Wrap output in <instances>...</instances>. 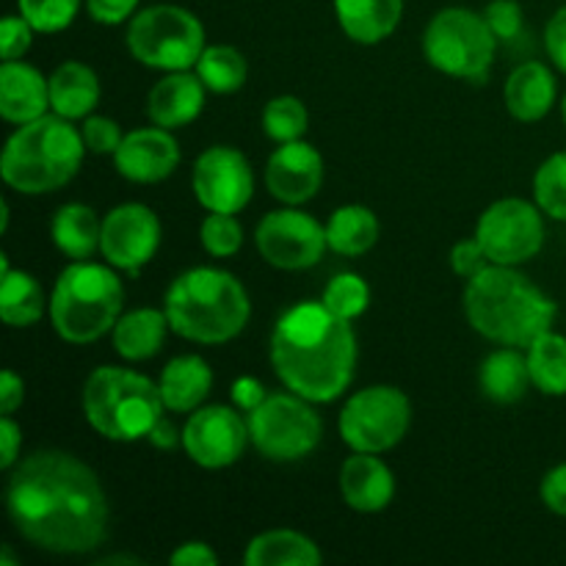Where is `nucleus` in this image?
<instances>
[{"label": "nucleus", "instance_id": "f257e3e1", "mask_svg": "<svg viewBox=\"0 0 566 566\" xmlns=\"http://www.w3.org/2000/svg\"><path fill=\"white\" fill-rule=\"evenodd\" d=\"M17 534L59 556H81L108 534V501L88 464L64 451H36L17 464L6 490Z\"/></svg>", "mask_w": 566, "mask_h": 566}, {"label": "nucleus", "instance_id": "f03ea898", "mask_svg": "<svg viewBox=\"0 0 566 566\" xmlns=\"http://www.w3.org/2000/svg\"><path fill=\"white\" fill-rule=\"evenodd\" d=\"M271 365L287 390L313 403H329L346 392L357 368V337L324 302L287 310L271 332Z\"/></svg>", "mask_w": 566, "mask_h": 566}, {"label": "nucleus", "instance_id": "7ed1b4c3", "mask_svg": "<svg viewBox=\"0 0 566 566\" xmlns=\"http://www.w3.org/2000/svg\"><path fill=\"white\" fill-rule=\"evenodd\" d=\"M464 313L486 340L528 348L536 337L553 329L558 307L528 276L514 271V265L490 263L468 280Z\"/></svg>", "mask_w": 566, "mask_h": 566}, {"label": "nucleus", "instance_id": "20e7f679", "mask_svg": "<svg viewBox=\"0 0 566 566\" xmlns=\"http://www.w3.org/2000/svg\"><path fill=\"white\" fill-rule=\"evenodd\" d=\"M164 313L171 332L193 343L216 346L241 335L252 302L241 282L219 269H191L166 291Z\"/></svg>", "mask_w": 566, "mask_h": 566}, {"label": "nucleus", "instance_id": "39448f33", "mask_svg": "<svg viewBox=\"0 0 566 566\" xmlns=\"http://www.w3.org/2000/svg\"><path fill=\"white\" fill-rule=\"evenodd\" d=\"M83 153L86 144L72 119L44 114L11 133L0 158V175L14 191L39 197L66 186L81 169Z\"/></svg>", "mask_w": 566, "mask_h": 566}, {"label": "nucleus", "instance_id": "423d86ee", "mask_svg": "<svg viewBox=\"0 0 566 566\" xmlns=\"http://www.w3.org/2000/svg\"><path fill=\"white\" fill-rule=\"evenodd\" d=\"M125 287L108 265L75 260L55 280L50 321L66 343L86 346L108 335L122 318Z\"/></svg>", "mask_w": 566, "mask_h": 566}, {"label": "nucleus", "instance_id": "0eeeda50", "mask_svg": "<svg viewBox=\"0 0 566 566\" xmlns=\"http://www.w3.org/2000/svg\"><path fill=\"white\" fill-rule=\"evenodd\" d=\"M164 409L160 387L136 370L103 365L83 387V415L105 440H147Z\"/></svg>", "mask_w": 566, "mask_h": 566}, {"label": "nucleus", "instance_id": "6e6552de", "mask_svg": "<svg viewBox=\"0 0 566 566\" xmlns=\"http://www.w3.org/2000/svg\"><path fill=\"white\" fill-rule=\"evenodd\" d=\"M497 44L501 42L484 14L459 6L437 11L423 33V53L429 64L470 83H484L490 77Z\"/></svg>", "mask_w": 566, "mask_h": 566}, {"label": "nucleus", "instance_id": "1a4fd4ad", "mask_svg": "<svg viewBox=\"0 0 566 566\" xmlns=\"http://www.w3.org/2000/svg\"><path fill=\"white\" fill-rule=\"evenodd\" d=\"M205 48L202 22L182 6H149L127 25V50L153 70H191Z\"/></svg>", "mask_w": 566, "mask_h": 566}, {"label": "nucleus", "instance_id": "9d476101", "mask_svg": "<svg viewBox=\"0 0 566 566\" xmlns=\"http://www.w3.org/2000/svg\"><path fill=\"white\" fill-rule=\"evenodd\" d=\"M254 448L271 462H298L318 448L324 423L313 401L296 392H271L247 418Z\"/></svg>", "mask_w": 566, "mask_h": 566}, {"label": "nucleus", "instance_id": "9b49d317", "mask_svg": "<svg viewBox=\"0 0 566 566\" xmlns=\"http://www.w3.org/2000/svg\"><path fill=\"white\" fill-rule=\"evenodd\" d=\"M412 420L409 398L398 387H365L340 412V437L354 453H385L403 440Z\"/></svg>", "mask_w": 566, "mask_h": 566}, {"label": "nucleus", "instance_id": "f8f14e48", "mask_svg": "<svg viewBox=\"0 0 566 566\" xmlns=\"http://www.w3.org/2000/svg\"><path fill=\"white\" fill-rule=\"evenodd\" d=\"M475 238L495 265H523L545 247V219L539 205L525 199H501L481 213Z\"/></svg>", "mask_w": 566, "mask_h": 566}, {"label": "nucleus", "instance_id": "ddd939ff", "mask_svg": "<svg viewBox=\"0 0 566 566\" xmlns=\"http://www.w3.org/2000/svg\"><path fill=\"white\" fill-rule=\"evenodd\" d=\"M254 241L265 263L285 271H302L321 263L329 247L326 227H321L313 216L296 210L293 205L265 216L258 224Z\"/></svg>", "mask_w": 566, "mask_h": 566}, {"label": "nucleus", "instance_id": "4468645a", "mask_svg": "<svg viewBox=\"0 0 566 566\" xmlns=\"http://www.w3.org/2000/svg\"><path fill=\"white\" fill-rule=\"evenodd\" d=\"M193 193L210 213H238L254 193V175L243 153L232 147H210L193 164Z\"/></svg>", "mask_w": 566, "mask_h": 566}, {"label": "nucleus", "instance_id": "2eb2a0df", "mask_svg": "<svg viewBox=\"0 0 566 566\" xmlns=\"http://www.w3.org/2000/svg\"><path fill=\"white\" fill-rule=\"evenodd\" d=\"M252 440L249 423L230 407H202L182 426V448L199 468H230Z\"/></svg>", "mask_w": 566, "mask_h": 566}, {"label": "nucleus", "instance_id": "dca6fc26", "mask_svg": "<svg viewBox=\"0 0 566 566\" xmlns=\"http://www.w3.org/2000/svg\"><path fill=\"white\" fill-rule=\"evenodd\" d=\"M160 247V221L147 205L127 202L103 219L99 252L114 269L138 274Z\"/></svg>", "mask_w": 566, "mask_h": 566}, {"label": "nucleus", "instance_id": "f3484780", "mask_svg": "<svg viewBox=\"0 0 566 566\" xmlns=\"http://www.w3.org/2000/svg\"><path fill=\"white\" fill-rule=\"evenodd\" d=\"M324 182V158L307 142H285L271 153L265 164V186L271 197L285 205H304L318 193Z\"/></svg>", "mask_w": 566, "mask_h": 566}, {"label": "nucleus", "instance_id": "a211bd4d", "mask_svg": "<svg viewBox=\"0 0 566 566\" xmlns=\"http://www.w3.org/2000/svg\"><path fill=\"white\" fill-rule=\"evenodd\" d=\"M114 164L127 180L160 182L180 164V147L166 127H142L122 138Z\"/></svg>", "mask_w": 566, "mask_h": 566}, {"label": "nucleus", "instance_id": "6ab92c4d", "mask_svg": "<svg viewBox=\"0 0 566 566\" xmlns=\"http://www.w3.org/2000/svg\"><path fill=\"white\" fill-rule=\"evenodd\" d=\"M205 83L199 75H191L188 70L169 72L160 77L147 94V116L153 125L175 130L186 127L202 114L205 108Z\"/></svg>", "mask_w": 566, "mask_h": 566}, {"label": "nucleus", "instance_id": "aec40b11", "mask_svg": "<svg viewBox=\"0 0 566 566\" xmlns=\"http://www.w3.org/2000/svg\"><path fill=\"white\" fill-rule=\"evenodd\" d=\"M50 108V81L22 61H3L0 66V116L11 125L39 119Z\"/></svg>", "mask_w": 566, "mask_h": 566}, {"label": "nucleus", "instance_id": "412c9836", "mask_svg": "<svg viewBox=\"0 0 566 566\" xmlns=\"http://www.w3.org/2000/svg\"><path fill=\"white\" fill-rule=\"evenodd\" d=\"M343 497L357 512H381L396 495V479L376 453H357L340 470Z\"/></svg>", "mask_w": 566, "mask_h": 566}, {"label": "nucleus", "instance_id": "4be33fe9", "mask_svg": "<svg viewBox=\"0 0 566 566\" xmlns=\"http://www.w3.org/2000/svg\"><path fill=\"white\" fill-rule=\"evenodd\" d=\"M556 77H553L551 66L542 61H525L517 70L509 75L506 86H503V99L514 119L520 122H539L551 114L553 103H556Z\"/></svg>", "mask_w": 566, "mask_h": 566}, {"label": "nucleus", "instance_id": "5701e85b", "mask_svg": "<svg viewBox=\"0 0 566 566\" xmlns=\"http://www.w3.org/2000/svg\"><path fill=\"white\" fill-rule=\"evenodd\" d=\"M158 387L164 407L169 412H193L213 387V370L208 368L202 357L186 354V357H177L166 365Z\"/></svg>", "mask_w": 566, "mask_h": 566}, {"label": "nucleus", "instance_id": "b1692460", "mask_svg": "<svg viewBox=\"0 0 566 566\" xmlns=\"http://www.w3.org/2000/svg\"><path fill=\"white\" fill-rule=\"evenodd\" d=\"M337 20L348 39L359 44L385 42L398 28L403 0H335Z\"/></svg>", "mask_w": 566, "mask_h": 566}, {"label": "nucleus", "instance_id": "393cba45", "mask_svg": "<svg viewBox=\"0 0 566 566\" xmlns=\"http://www.w3.org/2000/svg\"><path fill=\"white\" fill-rule=\"evenodd\" d=\"M50 81V108L64 119H86L99 103V81L92 66L81 61H64L55 66Z\"/></svg>", "mask_w": 566, "mask_h": 566}, {"label": "nucleus", "instance_id": "a878e982", "mask_svg": "<svg viewBox=\"0 0 566 566\" xmlns=\"http://www.w3.org/2000/svg\"><path fill=\"white\" fill-rule=\"evenodd\" d=\"M166 329H171L166 313L153 307L133 310L116 321L114 348L119 352V357L130 359V363H144L164 348Z\"/></svg>", "mask_w": 566, "mask_h": 566}, {"label": "nucleus", "instance_id": "bb28decb", "mask_svg": "<svg viewBox=\"0 0 566 566\" xmlns=\"http://www.w3.org/2000/svg\"><path fill=\"white\" fill-rule=\"evenodd\" d=\"M481 392L495 403H514L528 392L531 370L528 354L514 346H503L492 352L481 365Z\"/></svg>", "mask_w": 566, "mask_h": 566}, {"label": "nucleus", "instance_id": "cd10ccee", "mask_svg": "<svg viewBox=\"0 0 566 566\" xmlns=\"http://www.w3.org/2000/svg\"><path fill=\"white\" fill-rule=\"evenodd\" d=\"M243 562L249 566H318L324 556L313 539L296 531H265L249 542Z\"/></svg>", "mask_w": 566, "mask_h": 566}, {"label": "nucleus", "instance_id": "c85d7f7f", "mask_svg": "<svg viewBox=\"0 0 566 566\" xmlns=\"http://www.w3.org/2000/svg\"><path fill=\"white\" fill-rule=\"evenodd\" d=\"M53 243L59 247L61 254L72 260H88L99 249V238H103V221H97L94 210L88 205L72 202L64 205L59 213L53 216Z\"/></svg>", "mask_w": 566, "mask_h": 566}, {"label": "nucleus", "instance_id": "c756f323", "mask_svg": "<svg viewBox=\"0 0 566 566\" xmlns=\"http://www.w3.org/2000/svg\"><path fill=\"white\" fill-rule=\"evenodd\" d=\"M326 241H329L332 252L359 258L379 241V219L374 210L363 208V205H343L326 221Z\"/></svg>", "mask_w": 566, "mask_h": 566}, {"label": "nucleus", "instance_id": "7c9ffc66", "mask_svg": "<svg viewBox=\"0 0 566 566\" xmlns=\"http://www.w3.org/2000/svg\"><path fill=\"white\" fill-rule=\"evenodd\" d=\"M44 313V293L25 271H0V315L9 326H33Z\"/></svg>", "mask_w": 566, "mask_h": 566}, {"label": "nucleus", "instance_id": "2f4dec72", "mask_svg": "<svg viewBox=\"0 0 566 566\" xmlns=\"http://www.w3.org/2000/svg\"><path fill=\"white\" fill-rule=\"evenodd\" d=\"M531 385L545 396H566V337L558 332H545L528 348Z\"/></svg>", "mask_w": 566, "mask_h": 566}, {"label": "nucleus", "instance_id": "473e14b6", "mask_svg": "<svg viewBox=\"0 0 566 566\" xmlns=\"http://www.w3.org/2000/svg\"><path fill=\"white\" fill-rule=\"evenodd\" d=\"M197 75L216 94H232L247 83V59L230 44H210L197 61Z\"/></svg>", "mask_w": 566, "mask_h": 566}, {"label": "nucleus", "instance_id": "72a5a7b5", "mask_svg": "<svg viewBox=\"0 0 566 566\" xmlns=\"http://www.w3.org/2000/svg\"><path fill=\"white\" fill-rule=\"evenodd\" d=\"M307 108H304L302 99L293 97V94L274 97L263 111V130L269 133V138H274L276 144L298 142V138L307 133Z\"/></svg>", "mask_w": 566, "mask_h": 566}, {"label": "nucleus", "instance_id": "f704fd0d", "mask_svg": "<svg viewBox=\"0 0 566 566\" xmlns=\"http://www.w3.org/2000/svg\"><path fill=\"white\" fill-rule=\"evenodd\" d=\"M534 197L542 213L566 221V153H556L536 169Z\"/></svg>", "mask_w": 566, "mask_h": 566}, {"label": "nucleus", "instance_id": "c9c22d12", "mask_svg": "<svg viewBox=\"0 0 566 566\" xmlns=\"http://www.w3.org/2000/svg\"><path fill=\"white\" fill-rule=\"evenodd\" d=\"M324 307L343 321H354L368 310L370 287L357 274H337L321 296Z\"/></svg>", "mask_w": 566, "mask_h": 566}, {"label": "nucleus", "instance_id": "e433bc0d", "mask_svg": "<svg viewBox=\"0 0 566 566\" xmlns=\"http://www.w3.org/2000/svg\"><path fill=\"white\" fill-rule=\"evenodd\" d=\"M83 0H17L20 14L36 33H59L72 25Z\"/></svg>", "mask_w": 566, "mask_h": 566}, {"label": "nucleus", "instance_id": "4c0bfd02", "mask_svg": "<svg viewBox=\"0 0 566 566\" xmlns=\"http://www.w3.org/2000/svg\"><path fill=\"white\" fill-rule=\"evenodd\" d=\"M202 247L213 258H232L243 247V227L238 224L235 213H210L202 221Z\"/></svg>", "mask_w": 566, "mask_h": 566}, {"label": "nucleus", "instance_id": "58836bf2", "mask_svg": "<svg viewBox=\"0 0 566 566\" xmlns=\"http://www.w3.org/2000/svg\"><path fill=\"white\" fill-rule=\"evenodd\" d=\"M81 136L88 153L94 155H114L116 149H119L122 138H125L114 119H108V116H92V114L83 119Z\"/></svg>", "mask_w": 566, "mask_h": 566}, {"label": "nucleus", "instance_id": "ea45409f", "mask_svg": "<svg viewBox=\"0 0 566 566\" xmlns=\"http://www.w3.org/2000/svg\"><path fill=\"white\" fill-rule=\"evenodd\" d=\"M484 20L490 22L497 42H514L523 33V9L517 0H492L484 9Z\"/></svg>", "mask_w": 566, "mask_h": 566}, {"label": "nucleus", "instance_id": "a19ab883", "mask_svg": "<svg viewBox=\"0 0 566 566\" xmlns=\"http://www.w3.org/2000/svg\"><path fill=\"white\" fill-rule=\"evenodd\" d=\"M33 42V28L31 22L22 14H9L0 22V53L3 61H17L28 53Z\"/></svg>", "mask_w": 566, "mask_h": 566}, {"label": "nucleus", "instance_id": "79ce46f5", "mask_svg": "<svg viewBox=\"0 0 566 566\" xmlns=\"http://www.w3.org/2000/svg\"><path fill=\"white\" fill-rule=\"evenodd\" d=\"M451 265L459 276L470 280L479 271H484L490 265V258H486L484 247L479 243V238H468V241H459L451 252Z\"/></svg>", "mask_w": 566, "mask_h": 566}, {"label": "nucleus", "instance_id": "37998d69", "mask_svg": "<svg viewBox=\"0 0 566 566\" xmlns=\"http://www.w3.org/2000/svg\"><path fill=\"white\" fill-rule=\"evenodd\" d=\"M86 9L92 20L103 22V25H119V22L133 20L138 0H86Z\"/></svg>", "mask_w": 566, "mask_h": 566}, {"label": "nucleus", "instance_id": "c03bdc74", "mask_svg": "<svg viewBox=\"0 0 566 566\" xmlns=\"http://www.w3.org/2000/svg\"><path fill=\"white\" fill-rule=\"evenodd\" d=\"M545 50L558 70L566 72V6L551 17L545 28Z\"/></svg>", "mask_w": 566, "mask_h": 566}, {"label": "nucleus", "instance_id": "a18cd8bd", "mask_svg": "<svg viewBox=\"0 0 566 566\" xmlns=\"http://www.w3.org/2000/svg\"><path fill=\"white\" fill-rule=\"evenodd\" d=\"M542 503L558 517H566V462L553 468L542 481Z\"/></svg>", "mask_w": 566, "mask_h": 566}, {"label": "nucleus", "instance_id": "49530a36", "mask_svg": "<svg viewBox=\"0 0 566 566\" xmlns=\"http://www.w3.org/2000/svg\"><path fill=\"white\" fill-rule=\"evenodd\" d=\"M20 446H22L20 426L11 420V415H3V418H0V468L3 470L14 468L17 457H20Z\"/></svg>", "mask_w": 566, "mask_h": 566}, {"label": "nucleus", "instance_id": "de8ad7c7", "mask_svg": "<svg viewBox=\"0 0 566 566\" xmlns=\"http://www.w3.org/2000/svg\"><path fill=\"white\" fill-rule=\"evenodd\" d=\"M269 398V392H265V387L260 385L258 379H252V376H243V379H238L235 385H232V401H235L238 409H243V412H252V409H258L260 403Z\"/></svg>", "mask_w": 566, "mask_h": 566}, {"label": "nucleus", "instance_id": "09e8293b", "mask_svg": "<svg viewBox=\"0 0 566 566\" xmlns=\"http://www.w3.org/2000/svg\"><path fill=\"white\" fill-rule=\"evenodd\" d=\"M169 562L175 566H216L219 556L205 542H186V545H180L171 553Z\"/></svg>", "mask_w": 566, "mask_h": 566}, {"label": "nucleus", "instance_id": "8fccbe9b", "mask_svg": "<svg viewBox=\"0 0 566 566\" xmlns=\"http://www.w3.org/2000/svg\"><path fill=\"white\" fill-rule=\"evenodd\" d=\"M25 398V385H22L20 376L14 370H3L0 374V412L11 415Z\"/></svg>", "mask_w": 566, "mask_h": 566}, {"label": "nucleus", "instance_id": "3c124183", "mask_svg": "<svg viewBox=\"0 0 566 566\" xmlns=\"http://www.w3.org/2000/svg\"><path fill=\"white\" fill-rule=\"evenodd\" d=\"M147 440L153 442L155 448H160V451H171V448H175L177 442H180V446H182V431H180V434H177L175 426H171L166 418H160L158 423L153 426V431H149Z\"/></svg>", "mask_w": 566, "mask_h": 566}, {"label": "nucleus", "instance_id": "603ef678", "mask_svg": "<svg viewBox=\"0 0 566 566\" xmlns=\"http://www.w3.org/2000/svg\"><path fill=\"white\" fill-rule=\"evenodd\" d=\"M114 564H130L133 566V564H142V562L133 556H108V558H103L97 566H114Z\"/></svg>", "mask_w": 566, "mask_h": 566}, {"label": "nucleus", "instance_id": "864d4df0", "mask_svg": "<svg viewBox=\"0 0 566 566\" xmlns=\"http://www.w3.org/2000/svg\"><path fill=\"white\" fill-rule=\"evenodd\" d=\"M562 116H564V125H566V94H564V99H562Z\"/></svg>", "mask_w": 566, "mask_h": 566}]
</instances>
